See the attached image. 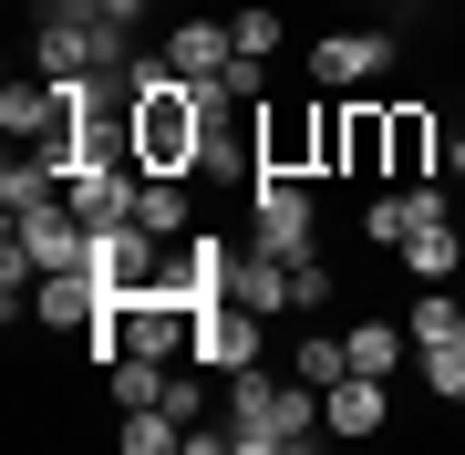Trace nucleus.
Wrapping results in <instances>:
<instances>
[{
    "instance_id": "obj_1",
    "label": "nucleus",
    "mask_w": 465,
    "mask_h": 455,
    "mask_svg": "<svg viewBox=\"0 0 465 455\" xmlns=\"http://www.w3.org/2000/svg\"><path fill=\"white\" fill-rule=\"evenodd\" d=\"M228 424H238V455H300L321 445V383L300 372H228Z\"/></svg>"
},
{
    "instance_id": "obj_2",
    "label": "nucleus",
    "mask_w": 465,
    "mask_h": 455,
    "mask_svg": "<svg viewBox=\"0 0 465 455\" xmlns=\"http://www.w3.org/2000/svg\"><path fill=\"white\" fill-rule=\"evenodd\" d=\"M321 176H393V104L382 94H321Z\"/></svg>"
},
{
    "instance_id": "obj_3",
    "label": "nucleus",
    "mask_w": 465,
    "mask_h": 455,
    "mask_svg": "<svg viewBox=\"0 0 465 455\" xmlns=\"http://www.w3.org/2000/svg\"><path fill=\"white\" fill-rule=\"evenodd\" d=\"M249 176H321V94L249 104Z\"/></svg>"
},
{
    "instance_id": "obj_4",
    "label": "nucleus",
    "mask_w": 465,
    "mask_h": 455,
    "mask_svg": "<svg viewBox=\"0 0 465 455\" xmlns=\"http://www.w3.org/2000/svg\"><path fill=\"white\" fill-rule=\"evenodd\" d=\"M321 176H249V228L269 259H311L321 249V207H311Z\"/></svg>"
},
{
    "instance_id": "obj_5",
    "label": "nucleus",
    "mask_w": 465,
    "mask_h": 455,
    "mask_svg": "<svg viewBox=\"0 0 465 455\" xmlns=\"http://www.w3.org/2000/svg\"><path fill=\"white\" fill-rule=\"evenodd\" d=\"M84 270H94L104 290H134V280H155V270H166V238H155L145 218H104V228L84 238Z\"/></svg>"
},
{
    "instance_id": "obj_6",
    "label": "nucleus",
    "mask_w": 465,
    "mask_h": 455,
    "mask_svg": "<svg viewBox=\"0 0 465 455\" xmlns=\"http://www.w3.org/2000/svg\"><path fill=\"white\" fill-rule=\"evenodd\" d=\"M94 63H104V11H73L63 0V11L42 21V42H32V73L42 84H84Z\"/></svg>"
},
{
    "instance_id": "obj_7",
    "label": "nucleus",
    "mask_w": 465,
    "mask_h": 455,
    "mask_svg": "<svg viewBox=\"0 0 465 455\" xmlns=\"http://www.w3.org/2000/svg\"><path fill=\"white\" fill-rule=\"evenodd\" d=\"M84 218H73V197H42V207H21L11 218V249L32 259V270H84Z\"/></svg>"
},
{
    "instance_id": "obj_8",
    "label": "nucleus",
    "mask_w": 465,
    "mask_h": 455,
    "mask_svg": "<svg viewBox=\"0 0 465 455\" xmlns=\"http://www.w3.org/2000/svg\"><path fill=\"white\" fill-rule=\"evenodd\" d=\"M382 424H393V383H382V372H341V383L321 393V435L331 445H372Z\"/></svg>"
},
{
    "instance_id": "obj_9",
    "label": "nucleus",
    "mask_w": 465,
    "mask_h": 455,
    "mask_svg": "<svg viewBox=\"0 0 465 455\" xmlns=\"http://www.w3.org/2000/svg\"><path fill=\"white\" fill-rule=\"evenodd\" d=\"M155 280H166L186 311H217V301H228V280H238V249H228L217 228H197V238H186V259H166Z\"/></svg>"
},
{
    "instance_id": "obj_10",
    "label": "nucleus",
    "mask_w": 465,
    "mask_h": 455,
    "mask_svg": "<svg viewBox=\"0 0 465 455\" xmlns=\"http://www.w3.org/2000/svg\"><path fill=\"white\" fill-rule=\"evenodd\" d=\"M382 63H393V32H321L311 42V84L321 94H362Z\"/></svg>"
},
{
    "instance_id": "obj_11",
    "label": "nucleus",
    "mask_w": 465,
    "mask_h": 455,
    "mask_svg": "<svg viewBox=\"0 0 465 455\" xmlns=\"http://www.w3.org/2000/svg\"><path fill=\"white\" fill-rule=\"evenodd\" d=\"M259 352H269V321H259V311H238V301L197 311V352H186V362H207V372H249Z\"/></svg>"
},
{
    "instance_id": "obj_12",
    "label": "nucleus",
    "mask_w": 465,
    "mask_h": 455,
    "mask_svg": "<svg viewBox=\"0 0 465 455\" xmlns=\"http://www.w3.org/2000/svg\"><path fill=\"white\" fill-rule=\"evenodd\" d=\"M155 63H166L176 84H217V73L238 63V32H228V21H176V32H166V52H155Z\"/></svg>"
},
{
    "instance_id": "obj_13",
    "label": "nucleus",
    "mask_w": 465,
    "mask_h": 455,
    "mask_svg": "<svg viewBox=\"0 0 465 455\" xmlns=\"http://www.w3.org/2000/svg\"><path fill=\"white\" fill-rule=\"evenodd\" d=\"M403 331H414V362L465 352V290H455V280H424V301L403 311Z\"/></svg>"
},
{
    "instance_id": "obj_14",
    "label": "nucleus",
    "mask_w": 465,
    "mask_h": 455,
    "mask_svg": "<svg viewBox=\"0 0 465 455\" xmlns=\"http://www.w3.org/2000/svg\"><path fill=\"white\" fill-rule=\"evenodd\" d=\"M63 114H73V104H63V84H42V73H32V84H21V73L0 84V124H11V145H42Z\"/></svg>"
},
{
    "instance_id": "obj_15",
    "label": "nucleus",
    "mask_w": 465,
    "mask_h": 455,
    "mask_svg": "<svg viewBox=\"0 0 465 455\" xmlns=\"http://www.w3.org/2000/svg\"><path fill=\"white\" fill-rule=\"evenodd\" d=\"M424 176H434V104L393 94V176L382 186H424Z\"/></svg>"
},
{
    "instance_id": "obj_16",
    "label": "nucleus",
    "mask_w": 465,
    "mask_h": 455,
    "mask_svg": "<svg viewBox=\"0 0 465 455\" xmlns=\"http://www.w3.org/2000/svg\"><path fill=\"white\" fill-rule=\"evenodd\" d=\"M228 301H238V311H259V321H269V311H290V259H269L259 238H249V249H238V280H228Z\"/></svg>"
},
{
    "instance_id": "obj_17",
    "label": "nucleus",
    "mask_w": 465,
    "mask_h": 455,
    "mask_svg": "<svg viewBox=\"0 0 465 455\" xmlns=\"http://www.w3.org/2000/svg\"><path fill=\"white\" fill-rule=\"evenodd\" d=\"M455 270H465V238H455L445 207H434V218L403 238V280H455Z\"/></svg>"
},
{
    "instance_id": "obj_18",
    "label": "nucleus",
    "mask_w": 465,
    "mask_h": 455,
    "mask_svg": "<svg viewBox=\"0 0 465 455\" xmlns=\"http://www.w3.org/2000/svg\"><path fill=\"white\" fill-rule=\"evenodd\" d=\"M166 383H176V372H166V362H145V352H114V362H104V393H114V414L166 404Z\"/></svg>"
},
{
    "instance_id": "obj_19",
    "label": "nucleus",
    "mask_w": 465,
    "mask_h": 455,
    "mask_svg": "<svg viewBox=\"0 0 465 455\" xmlns=\"http://www.w3.org/2000/svg\"><path fill=\"white\" fill-rule=\"evenodd\" d=\"M134 218L155 238H197V207H186V176H145V197H134Z\"/></svg>"
},
{
    "instance_id": "obj_20",
    "label": "nucleus",
    "mask_w": 465,
    "mask_h": 455,
    "mask_svg": "<svg viewBox=\"0 0 465 455\" xmlns=\"http://www.w3.org/2000/svg\"><path fill=\"white\" fill-rule=\"evenodd\" d=\"M114 445H124V455H186V424H176L166 404H134V414L114 424Z\"/></svg>"
},
{
    "instance_id": "obj_21",
    "label": "nucleus",
    "mask_w": 465,
    "mask_h": 455,
    "mask_svg": "<svg viewBox=\"0 0 465 455\" xmlns=\"http://www.w3.org/2000/svg\"><path fill=\"white\" fill-rule=\"evenodd\" d=\"M403 352H414V331H403V321H351V372H382V383H393Z\"/></svg>"
},
{
    "instance_id": "obj_22",
    "label": "nucleus",
    "mask_w": 465,
    "mask_h": 455,
    "mask_svg": "<svg viewBox=\"0 0 465 455\" xmlns=\"http://www.w3.org/2000/svg\"><path fill=\"white\" fill-rule=\"evenodd\" d=\"M42 197H63V176H52V166H42L32 145H21L11 166H0V207H11V218H21V207H42Z\"/></svg>"
},
{
    "instance_id": "obj_23",
    "label": "nucleus",
    "mask_w": 465,
    "mask_h": 455,
    "mask_svg": "<svg viewBox=\"0 0 465 455\" xmlns=\"http://www.w3.org/2000/svg\"><path fill=\"white\" fill-rule=\"evenodd\" d=\"M290 372H300V383H321V393H331L341 372H351V341H341V331H300V352H290Z\"/></svg>"
},
{
    "instance_id": "obj_24",
    "label": "nucleus",
    "mask_w": 465,
    "mask_h": 455,
    "mask_svg": "<svg viewBox=\"0 0 465 455\" xmlns=\"http://www.w3.org/2000/svg\"><path fill=\"white\" fill-rule=\"evenodd\" d=\"M331 290H341V280L321 270V249H311V259H290V311H331Z\"/></svg>"
},
{
    "instance_id": "obj_25",
    "label": "nucleus",
    "mask_w": 465,
    "mask_h": 455,
    "mask_svg": "<svg viewBox=\"0 0 465 455\" xmlns=\"http://www.w3.org/2000/svg\"><path fill=\"white\" fill-rule=\"evenodd\" d=\"M228 32H238V52H259V63H280V11H269V0H259V11H238Z\"/></svg>"
},
{
    "instance_id": "obj_26",
    "label": "nucleus",
    "mask_w": 465,
    "mask_h": 455,
    "mask_svg": "<svg viewBox=\"0 0 465 455\" xmlns=\"http://www.w3.org/2000/svg\"><path fill=\"white\" fill-rule=\"evenodd\" d=\"M424 383H434V404H465V352H434Z\"/></svg>"
},
{
    "instance_id": "obj_27",
    "label": "nucleus",
    "mask_w": 465,
    "mask_h": 455,
    "mask_svg": "<svg viewBox=\"0 0 465 455\" xmlns=\"http://www.w3.org/2000/svg\"><path fill=\"white\" fill-rule=\"evenodd\" d=\"M166 414H176V424H207V383H197V372H176V383H166Z\"/></svg>"
},
{
    "instance_id": "obj_28",
    "label": "nucleus",
    "mask_w": 465,
    "mask_h": 455,
    "mask_svg": "<svg viewBox=\"0 0 465 455\" xmlns=\"http://www.w3.org/2000/svg\"><path fill=\"white\" fill-rule=\"evenodd\" d=\"M104 11H114V21H145V11H166V0H104Z\"/></svg>"
},
{
    "instance_id": "obj_29",
    "label": "nucleus",
    "mask_w": 465,
    "mask_h": 455,
    "mask_svg": "<svg viewBox=\"0 0 465 455\" xmlns=\"http://www.w3.org/2000/svg\"><path fill=\"white\" fill-rule=\"evenodd\" d=\"M445 166H455V186H465V135H455V145H445Z\"/></svg>"
},
{
    "instance_id": "obj_30",
    "label": "nucleus",
    "mask_w": 465,
    "mask_h": 455,
    "mask_svg": "<svg viewBox=\"0 0 465 455\" xmlns=\"http://www.w3.org/2000/svg\"><path fill=\"white\" fill-rule=\"evenodd\" d=\"M73 11H104V0H73Z\"/></svg>"
},
{
    "instance_id": "obj_31",
    "label": "nucleus",
    "mask_w": 465,
    "mask_h": 455,
    "mask_svg": "<svg viewBox=\"0 0 465 455\" xmlns=\"http://www.w3.org/2000/svg\"><path fill=\"white\" fill-rule=\"evenodd\" d=\"M403 11H434V0H403Z\"/></svg>"
},
{
    "instance_id": "obj_32",
    "label": "nucleus",
    "mask_w": 465,
    "mask_h": 455,
    "mask_svg": "<svg viewBox=\"0 0 465 455\" xmlns=\"http://www.w3.org/2000/svg\"><path fill=\"white\" fill-rule=\"evenodd\" d=\"M455 290H465V270H455Z\"/></svg>"
}]
</instances>
